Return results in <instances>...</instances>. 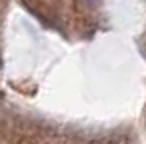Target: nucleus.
<instances>
[]
</instances>
